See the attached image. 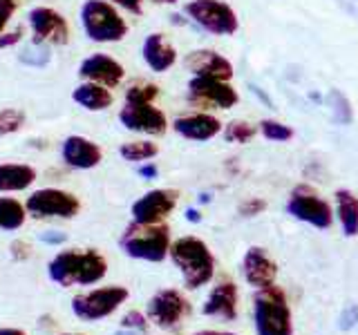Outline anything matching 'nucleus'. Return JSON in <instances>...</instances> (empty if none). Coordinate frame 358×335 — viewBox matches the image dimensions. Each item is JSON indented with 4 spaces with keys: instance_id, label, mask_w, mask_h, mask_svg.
<instances>
[{
    "instance_id": "7",
    "label": "nucleus",
    "mask_w": 358,
    "mask_h": 335,
    "mask_svg": "<svg viewBox=\"0 0 358 335\" xmlns=\"http://www.w3.org/2000/svg\"><path fill=\"white\" fill-rule=\"evenodd\" d=\"M25 210L34 219H74L81 210V201L67 190L41 188L27 197Z\"/></svg>"
},
{
    "instance_id": "9",
    "label": "nucleus",
    "mask_w": 358,
    "mask_h": 335,
    "mask_svg": "<svg viewBox=\"0 0 358 335\" xmlns=\"http://www.w3.org/2000/svg\"><path fill=\"white\" fill-rule=\"evenodd\" d=\"M188 103L199 110H231L238 105L240 94L229 81H215V78L193 76L188 81Z\"/></svg>"
},
{
    "instance_id": "14",
    "label": "nucleus",
    "mask_w": 358,
    "mask_h": 335,
    "mask_svg": "<svg viewBox=\"0 0 358 335\" xmlns=\"http://www.w3.org/2000/svg\"><path fill=\"white\" fill-rule=\"evenodd\" d=\"M287 212L294 215L300 221H307L316 228H329L331 226V208L327 201H322L316 197L311 188L300 186L294 190L289 204H287Z\"/></svg>"
},
{
    "instance_id": "6",
    "label": "nucleus",
    "mask_w": 358,
    "mask_h": 335,
    "mask_svg": "<svg viewBox=\"0 0 358 335\" xmlns=\"http://www.w3.org/2000/svg\"><path fill=\"white\" fill-rule=\"evenodd\" d=\"M184 14L213 36H233L240 29L238 14L224 0H190L184 7Z\"/></svg>"
},
{
    "instance_id": "8",
    "label": "nucleus",
    "mask_w": 358,
    "mask_h": 335,
    "mask_svg": "<svg viewBox=\"0 0 358 335\" xmlns=\"http://www.w3.org/2000/svg\"><path fill=\"white\" fill-rule=\"evenodd\" d=\"M128 299L126 286H106L81 293L72 299V313L83 322H96L112 315Z\"/></svg>"
},
{
    "instance_id": "44",
    "label": "nucleus",
    "mask_w": 358,
    "mask_h": 335,
    "mask_svg": "<svg viewBox=\"0 0 358 335\" xmlns=\"http://www.w3.org/2000/svg\"><path fill=\"white\" fill-rule=\"evenodd\" d=\"M171 22H173V25H179V27H182V25H186L188 20H186L182 14H173V16H171Z\"/></svg>"
},
{
    "instance_id": "2",
    "label": "nucleus",
    "mask_w": 358,
    "mask_h": 335,
    "mask_svg": "<svg viewBox=\"0 0 358 335\" xmlns=\"http://www.w3.org/2000/svg\"><path fill=\"white\" fill-rule=\"evenodd\" d=\"M171 228L166 223H137L130 221L123 230L119 246L132 260L164 262L171 251Z\"/></svg>"
},
{
    "instance_id": "46",
    "label": "nucleus",
    "mask_w": 358,
    "mask_h": 335,
    "mask_svg": "<svg viewBox=\"0 0 358 335\" xmlns=\"http://www.w3.org/2000/svg\"><path fill=\"white\" fill-rule=\"evenodd\" d=\"M0 335H25V333L18 329H0Z\"/></svg>"
},
{
    "instance_id": "38",
    "label": "nucleus",
    "mask_w": 358,
    "mask_h": 335,
    "mask_svg": "<svg viewBox=\"0 0 358 335\" xmlns=\"http://www.w3.org/2000/svg\"><path fill=\"white\" fill-rule=\"evenodd\" d=\"M266 208V204L262 199H246L244 204H240V215L242 217H255Z\"/></svg>"
},
{
    "instance_id": "36",
    "label": "nucleus",
    "mask_w": 358,
    "mask_h": 335,
    "mask_svg": "<svg viewBox=\"0 0 358 335\" xmlns=\"http://www.w3.org/2000/svg\"><path fill=\"white\" fill-rule=\"evenodd\" d=\"M358 324V306L356 304H350L343 313H341V320H338V327L343 331H350L352 327Z\"/></svg>"
},
{
    "instance_id": "4",
    "label": "nucleus",
    "mask_w": 358,
    "mask_h": 335,
    "mask_svg": "<svg viewBox=\"0 0 358 335\" xmlns=\"http://www.w3.org/2000/svg\"><path fill=\"white\" fill-rule=\"evenodd\" d=\"M78 20L85 36L92 43H121L128 36V22L119 14V9L108 0H83Z\"/></svg>"
},
{
    "instance_id": "29",
    "label": "nucleus",
    "mask_w": 358,
    "mask_h": 335,
    "mask_svg": "<svg viewBox=\"0 0 358 335\" xmlns=\"http://www.w3.org/2000/svg\"><path fill=\"white\" fill-rule=\"evenodd\" d=\"M18 61L27 67H45L52 61L50 54V45H41V43H29L27 47H22L18 54Z\"/></svg>"
},
{
    "instance_id": "19",
    "label": "nucleus",
    "mask_w": 358,
    "mask_h": 335,
    "mask_svg": "<svg viewBox=\"0 0 358 335\" xmlns=\"http://www.w3.org/2000/svg\"><path fill=\"white\" fill-rule=\"evenodd\" d=\"M173 130L188 141H208L222 132V121L208 112H193V114L177 117L173 121Z\"/></svg>"
},
{
    "instance_id": "45",
    "label": "nucleus",
    "mask_w": 358,
    "mask_h": 335,
    "mask_svg": "<svg viewBox=\"0 0 358 335\" xmlns=\"http://www.w3.org/2000/svg\"><path fill=\"white\" fill-rule=\"evenodd\" d=\"M186 219H188V221H195V223H197V221H199L201 217H199V212H197V210L188 208V210H186Z\"/></svg>"
},
{
    "instance_id": "32",
    "label": "nucleus",
    "mask_w": 358,
    "mask_h": 335,
    "mask_svg": "<svg viewBox=\"0 0 358 335\" xmlns=\"http://www.w3.org/2000/svg\"><path fill=\"white\" fill-rule=\"evenodd\" d=\"M260 132L268 141H289L291 137H294V130H291L289 126H285V123L273 121V119L260 121Z\"/></svg>"
},
{
    "instance_id": "48",
    "label": "nucleus",
    "mask_w": 358,
    "mask_h": 335,
    "mask_svg": "<svg viewBox=\"0 0 358 335\" xmlns=\"http://www.w3.org/2000/svg\"><path fill=\"white\" fill-rule=\"evenodd\" d=\"M150 3H155V5H175L177 0H150Z\"/></svg>"
},
{
    "instance_id": "35",
    "label": "nucleus",
    "mask_w": 358,
    "mask_h": 335,
    "mask_svg": "<svg viewBox=\"0 0 358 335\" xmlns=\"http://www.w3.org/2000/svg\"><path fill=\"white\" fill-rule=\"evenodd\" d=\"M22 36H25V29L22 27H16V29H11V31H3L0 34V50H9V47H14V45H18L22 40Z\"/></svg>"
},
{
    "instance_id": "15",
    "label": "nucleus",
    "mask_w": 358,
    "mask_h": 335,
    "mask_svg": "<svg viewBox=\"0 0 358 335\" xmlns=\"http://www.w3.org/2000/svg\"><path fill=\"white\" fill-rule=\"evenodd\" d=\"M78 78L112 89V87H119V83L126 78V67L117 59H112L110 54L96 52L81 61V65H78Z\"/></svg>"
},
{
    "instance_id": "1",
    "label": "nucleus",
    "mask_w": 358,
    "mask_h": 335,
    "mask_svg": "<svg viewBox=\"0 0 358 335\" xmlns=\"http://www.w3.org/2000/svg\"><path fill=\"white\" fill-rule=\"evenodd\" d=\"M50 279L59 286H90L108 273L106 257L96 251H61L48 266Z\"/></svg>"
},
{
    "instance_id": "27",
    "label": "nucleus",
    "mask_w": 358,
    "mask_h": 335,
    "mask_svg": "<svg viewBox=\"0 0 358 335\" xmlns=\"http://www.w3.org/2000/svg\"><path fill=\"white\" fill-rule=\"evenodd\" d=\"M126 103H155V98L159 96V85H155L150 81H132L126 85Z\"/></svg>"
},
{
    "instance_id": "43",
    "label": "nucleus",
    "mask_w": 358,
    "mask_h": 335,
    "mask_svg": "<svg viewBox=\"0 0 358 335\" xmlns=\"http://www.w3.org/2000/svg\"><path fill=\"white\" fill-rule=\"evenodd\" d=\"M251 89H253V94H255L257 98H260V100H262V103H264L266 107H273V100H271V98H268V96H266V94L262 92V89H260V87H257V85H251Z\"/></svg>"
},
{
    "instance_id": "34",
    "label": "nucleus",
    "mask_w": 358,
    "mask_h": 335,
    "mask_svg": "<svg viewBox=\"0 0 358 335\" xmlns=\"http://www.w3.org/2000/svg\"><path fill=\"white\" fill-rule=\"evenodd\" d=\"M20 0H0V34L7 29V22L16 14Z\"/></svg>"
},
{
    "instance_id": "28",
    "label": "nucleus",
    "mask_w": 358,
    "mask_h": 335,
    "mask_svg": "<svg viewBox=\"0 0 358 335\" xmlns=\"http://www.w3.org/2000/svg\"><path fill=\"white\" fill-rule=\"evenodd\" d=\"M327 103H329V110H331L334 123H338V126H350V123L354 121L352 103H350V98L341 92V89H331L329 96H327Z\"/></svg>"
},
{
    "instance_id": "12",
    "label": "nucleus",
    "mask_w": 358,
    "mask_h": 335,
    "mask_svg": "<svg viewBox=\"0 0 358 335\" xmlns=\"http://www.w3.org/2000/svg\"><path fill=\"white\" fill-rule=\"evenodd\" d=\"M145 313H148V320L155 324V327L175 329L177 324L190 313V304L179 290L166 288V290H159L155 297H150L148 306H145Z\"/></svg>"
},
{
    "instance_id": "31",
    "label": "nucleus",
    "mask_w": 358,
    "mask_h": 335,
    "mask_svg": "<svg viewBox=\"0 0 358 335\" xmlns=\"http://www.w3.org/2000/svg\"><path fill=\"white\" fill-rule=\"evenodd\" d=\"M22 128H25V112L16 110V107L0 110V137H7V134H16Z\"/></svg>"
},
{
    "instance_id": "20",
    "label": "nucleus",
    "mask_w": 358,
    "mask_h": 335,
    "mask_svg": "<svg viewBox=\"0 0 358 335\" xmlns=\"http://www.w3.org/2000/svg\"><path fill=\"white\" fill-rule=\"evenodd\" d=\"M242 273H244V279L251 286L264 288V286H271L275 282L278 268H275V262L262 248L253 246V248L246 251L244 260H242Z\"/></svg>"
},
{
    "instance_id": "18",
    "label": "nucleus",
    "mask_w": 358,
    "mask_h": 335,
    "mask_svg": "<svg viewBox=\"0 0 358 335\" xmlns=\"http://www.w3.org/2000/svg\"><path fill=\"white\" fill-rule=\"evenodd\" d=\"M141 59L155 74H166L177 63V50L162 31H152L141 45Z\"/></svg>"
},
{
    "instance_id": "41",
    "label": "nucleus",
    "mask_w": 358,
    "mask_h": 335,
    "mask_svg": "<svg viewBox=\"0 0 358 335\" xmlns=\"http://www.w3.org/2000/svg\"><path fill=\"white\" fill-rule=\"evenodd\" d=\"M137 172L143 177V179H157V174H159V168H157L155 163H141L137 168Z\"/></svg>"
},
{
    "instance_id": "13",
    "label": "nucleus",
    "mask_w": 358,
    "mask_h": 335,
    "mask_svg": "<svg viewBox=\"0 0 358 335\" xmlns=\"http://www.w3.org/2000/svg\"><path fill=\"white\" fill-rule=\"evenodd\" d=\"M177 190L155 188L141 195L130 208L132 221L137 223H164V219L177 208Z\"/></svg>"
},
{
    "instance_id": "26",
    "label": "nucleus",
    "mask_w": 358,
    "mask_h": 335,
    "mask_svg": "<svg viewBox=\"0 0 358 335\" xmlns=\"http://www.w3.org/2000/svg\"><path fill=\"white\" fill-rule=\"evenodd\" d=\"M121 159H126L130 163H143V161H150L159 154V145L150 139H137V141H128L123 143L119 148Z\"/></svg>"
},
{
    "instance_id": "10",
    "label": "nucleus",
    "mask_w": 358,
    "mask_h": 335,
    "mask_svg": "<svg viewBox=\"0 0 358 335\" xmlns=\"http://www.w3.org/2000/svg\"><path fill=\"white\" fill-rule=\"evenodd\" d=\"M119 123L128 132L145 134V137H164L171 128L166 112L155 103H126L119 110Z\"/></svg>"
},
{
    "instance_id": "5",
    "label": "nucleus",
    "mask_w": 358,
    "mask_h": 335,
    "mask_svg": "<svg viewBox=\"0 0 358 335\" xmlns=\"http://www.w3.org/2000/svg\"><path fill=\"white\" fill-rule=\"evenodd\" d=\"M255 331L257 335H291V311L285 293L278 286H264L255 295Z\"/></svg>"
},
{
    "instance_id": "11",
    "label": "nucleus",
    "mask_w": 358,
    "mask_h": 335,
    "mask_svg": "<svg viewBox=\"0 0 358 335\" xmlns=\"http://www.w3.org/2000/svg\"><path fill=\"white\" fill-rule=\"evenodd\" d=\"M27 22L31 27V43L61 47L70 40V25L65 16L52 7H34L27 14Z\"/></svg>"
},
{
    "instance_id": "39",
    "label": "nucleus",
    "mask_w": 358,
    "mask_h": 335,
    "mask_svg": "<svg viewBox=\"0 0 358 335\" xmlns=\"http://www.w3.org/2000/svg\"><path fill=\"white\" fill-rule=\"evenodd\" d=\"M11 257H14V260H27V257L31 255V248H29V244L27 241H14V244H11Z\"/></svg>"
},
{
    "instance_id": "23",
    "label": "nucleus",
    "mask_w": 358,
    "mask_h": 335,
    "mask_svg": "<svg viewBox=\"0 0 358 335\" xmlns=\"http://www.w3.org/2000/svg\"><path fill=\"white\" fill-rule=\"evenodd\" d=\"M36 177V168L27 163H0V193H22Z\"/></svg>"
},
{
    "instance_id": "17",
    "label": "nucleus",
    "mask_w": 358,
    "mask_h": 335,
    "mask_svg": "<svg viewBox=\"0 0 358 335\" xmlns=\"http://www.w3.org/2000/svg\"><path fill=\"white\" fill-rule=\"evenodd\" d=\"M184 67L193 76L215 78V81H231L233 63L215 50H193L184 56Z\"/></svg>"
},
{
    "instance_id": "21",
    "label": "nucleus",
    "mask_w": 358,
    "mask_h": 335,
    "mask_svg": "<svg viewBox=\"0 0 358 335\" xmlns=\"http://www.w3.org/2000/svg\"><path fill=\"white\" fill-rule=\"evenodd\" d=\"M204 315L222 318V320H235L238 315V288L231 282H222L210 290V295L204 304Z\"/></svg>"
},
{
    "instance_id": "25",
    "label": "nucleus",
    "mask_w": 358,
    "mask_h": 335,
    "mask_svg": "<svg viewBox=\"0 0 358 335\" xmlns=\"http://www.w3.org/2000/svg\"><path fill=\"white\" fill-rule=\"evenodd\" d=\"M27 219V210L18 199L0 197V230H18Z\"/></svg>"
},
{
    "instance_id": "3",
    "label": "nucleus",
    "mask_w": 358,
    "mask_h": 335,
    "mask_svg": "<svg viewBox=\"0 0 358 335\" xmlns=\"http://www.w3.org/2000/svg\"><path fill=\"white\" fill-rule=\"evenodd\" d=\"M168 257L175 262L188 288H199L210 282L215 273V260L208 246L199 237H179L171 244Z\"/></svg>"
},
{
    "instance_id": "42",
    "label": "nucleus",
    "mask_w": 358,
    "mask_h": 335,
    "mask_svg": "<svg viewBox=\"0 0 358 335\" xmlns=\"http://www.w3.org/2000/svg\"><path fill=\"white\" fill-rule=\"evenodd\" d=\"M41 239H43V241H48V244H63L67 237H65V232H59V230H48V232H43V234H41Z\"/></svg>"
},
{
    "instance_id": "37",
    "label": "nucleus",
    "mask_w": 358,
    "mask_h": 335,
    "mask_svg": "<svg viewBox=\"0 0 358 335\" xmlns=\"http://www.w3.org/2000/svg\"><path fill=\"white\" fill-rule=\"evenodd\" d=\"M108 3H112L117 9L128 11V14H132V16L143 14V0H108Z\"/></svg>"
},
{
    "instance_id": "49",
    "label": "nucleus",
    "mask_w": 358,
    "mask_h": 335,
    "mask_svg": "<svg viewBox=\"0 0 358 335\" xmlns=\"http://www.w3.org/2000/svg\"><path fill=\"white\" fill-rule=\"evenodd\" d=\"M63 335H74V333H63Z\"/></svg>"
},
{
    "instance_id": "33",
    "label": "nucleus",
    "mask_w": 358,
    "mask_h": 335,
    "mask_svg": "<svg viewBox=\"0 0 358 335\" xmlns=\"http://www.w3.org/2000/svg\"><path fill=\"white\" fill-rule=\"evenodd\" d=\"M121 327L123 329H132V331H143L145 327H148V322H145V315L139 311H130L123 315L121 320Z\"/></svg>"
},
{
    "instance_id": "40",
    "label": "nucleus",
    "mask_w": 358,
    "mask_h": 335,
    "mask_svg": "<svg viewBox=\"0 0 358 335\" xmlns=\"http://www.w3.org/2000/svg\"><path fill=\"white\" fill-rule=\"evenodd\" d=\"M334 3L338 5L345 11V14L358 18V0H334Z\"/></svg>"
},
{
    "instance_id": "22",
    "label": "nucleus",
    "mask_w": 358,
    "mask_h": 335,
    "mask_svg": "<svg viewBox=\"0 0 358 335\" xmlns=\"http://www.w3.org/2000/svg\"><path fill=\"white\" fill-rule=\"evenodd\" d=\"M72 100L78 107H83L87 112H103V110L112 107L115 96H112V92L103 85L83 81L72 89Z\"/></svg>"
},
{
    "instance_id": "47",
    "label": "nucleus",
    "mask_w": 358,
    "mask_h": 335,
    "mask_svg": "<svg viewBox=\"0 0 358 335\" xmlns=\"http://www.w3.org/2000/svg\"><path fill=\"white\" fill-rule=\"evenodd\" d=\"M195 335H233V333H222V331H201V333H195Z\"/></svg>"
},
{
    "instance_id": "30",
    "label": "nucleus",
    "mask_w": 358,
    "mask_h": 335,
    "mask_svg": "<svg viewBox=\"0 0 358 335\" xmlns=\"http://www.w3.org/2000/svg\"><path fill=\"white\" fill-rule=\"evenodd\" d=\"M222 134L229 143H246L255 137V128L249 121L235 119V121H229L227 126H222Z\"/></svg>"
},
{
    "instance_id": "16",
    "label": "nucleus",
    "mask_w": 358,
    "mask_h": 335,
    "mask_svg": "<svg viewBox=\"0 0 358 335\" xmlns=\"http://www.w3.org/2000/svg\"><path fill=\"white\" fill-rule=\"evenodd\" d=\"M61 159L74 170H92L103 159V150L92 139L81 137V134H70L61 143Z\"/></svg>"
},
{
    "instance_id": "24",
    "label": "nucleus",
    "mask_w": 358,
    "mask_h": 335,
    "mask_svg": "<svg viewBox=\"0 0 358 335\" xmlns=\"http://www.w3.org/2000/svg\"><path fill=\"white\" fill-rule=\"evenodd\" d=\"M336 208H338L341 226L347 237L358 234V199L350 190H338L336 193Z\"/></svg>"
}]
</instances>
